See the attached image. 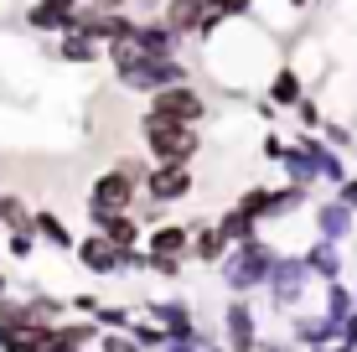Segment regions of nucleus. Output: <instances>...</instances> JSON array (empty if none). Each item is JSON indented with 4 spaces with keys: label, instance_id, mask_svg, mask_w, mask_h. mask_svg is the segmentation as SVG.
I'll list each match as a JSON object with an SVG mask.
<instances>
[{
    "label": "nucleus",
    "instance_id": "f257e3e1",
    "mask_svg": "<svg viewBox=\"0 0 357 352\" xmlns=\"http://www.w3.org/2000/svg\"><path fill=\"white\" fill-rule=\"evenodd\" d=\"M145 145H151V155L161 166H187L197 155V135L192 125H166V119H145Z\"/></svg>",
    "mask_w": 357,
    "mask_h": 352
},
{
    "label": "nucleus",
    "instance_id": "f03ea898",
    "mask_svg": "<svg viewBox=\"0 0 357 352\" xmlns=\"http://www.w3.org/2000/svg\"><path fill=\"white\" fill-rule=\"evenodd\" d=\"M135 181H140V166H114L109 176H98V181H93V192H89L93 217L125 213V208H130V197H135Z\"/></svg>",
    "mask_w": 357,
    "mask_h": 352
},
{
    "label": "nucleus",
    "instance_id": "7ed1b4c3",
    "mask_svg": "<svg viewBox=\"0 0 357 352\" xmlns=\"http://www.w3.org/2000/svg\"><path fill=\"white\" fill-rule=\"evenodd\" d=\"M197 114H202V104H197V93H187V89H166L161 99H155V119H166V125H192Z\"/></svg>",
    "mask_w": 357,
    "mask_h": 352
},
{
    "label": "nucleus",
    "instance_id": "20e7f679",
    "mask_svg": "<svg viewBox=\"0 0 357 352\" xmlns=\"http://www.w3.org/2000/svg\"><path fill=\"white\" fill-rule=\"evenodd\" d=\"M145 187H151V202H176L192 192V176H187V166H161Z\"/></svg>",
    "mask_w": 357,
    "mask_h": 352
},
{
    "label": "nucleus",
    "instance_id": "39448f33",
    "mask_svg": "<svg viewBox=\"0 0 357 352\" xmlns=\"http://www.w3.org/2000/svg\"><path fill=\"white\" fill-rule=\"evenodd\" d=\"M228 342H233V352H254V316H249V306L243 300H233L228 306Z\"/></svg>",
    "mask_w": 357,
    "mask_h": 352
},
{
    "label": "nucleus",
    "instance_id": "423d86ee",
    "mask_svg": "<svg viewBox=\"0 0 357 352\" xmlns=\"http://www.w3.org/2000/svg\"><path fill=\"white\" fill-rule=\"evenodd\" d=\"M78 259L89 264V270H98V275H114L119 264H125V254H119V249H109L104 238H89V244H78Z\"/></svg>",
    "mask_w": 357,
    "mask_h": 352
},
{
    "label": "nucleus",
    "instance_id": "0eeeda50",
    "mask_svg": "<svg viewBox=\"0 0 357 352\" xmlns=\"http://www.w3.org/2000/svg\"><path fill=\"white\" fill-rule=\"evenodd\" d=\"M187 249V228H155L151 234V259H176Z\"/></svg>",
    "mask_w": 357,
    "mask_h": 352
},
{
    "label": "nucleus",
    "instance_id": "6e6552de",
    "mask_svg": "<svg viewBox=\"0 0 357 352\" xmlns=\"http://www.w3.org/2000/svg\"><path fill=\"white\" fill-rule=\"evenodd\" d=\"M31 223H36V234H42V238H52L57 249H73V234L63 228V217H52V213H36Z\"/></svg>",
    "mask_w": 357,
    "mask_h": 352
},
{
    "label": "nucleus",
    "instance_id": "1a4fd4ad",
    "mask_svg": "<svg viewBox=\"0 0 357 352\" xmlns=\"http://www.w3.org/2000/svg\"><path fill=\"white\" fill-rule=\"evenodd\" d=\"M223 249H228L223 228H207V234H202V238L192 244V254H197V259H207V264H213V259H223Z\"/></svg>",
    "mask_w": 357,
    "mask_h": 352
},
{
    "label": "nucleus",
    "instance_id": "9d476101",
    "mask_svg": "<svg viewBox=\"0 0 357 352\" xmlns=\"http://www.w3.org/2000/svg\"><path fill=\"white\" fill-rule=\"evenodd\" d=\"M311 352H342V347H311Z\"/></svg>",
    "mask_w": 357,
    "mask_h": 352
},
{
    "label": "nucleus",
    "instance_id": "9b49d317",
    "mask_svg": "<svg viewBox=\"0 0 357 352\" xmlns=\"http://www.w3.org/2000/svg\"><path fill=\"white\" fill-rule=\"evenodd\" d=\"M0 300H6V275H0Z\"/></svg>",
    "mask_w": 357,
    "mask_h": 352
}]
</instances>
